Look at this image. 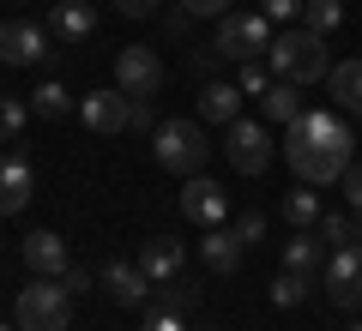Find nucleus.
Returning a JSON list of instances; mask_svg holds the SVG:
<instances>
[{"mask_svg":"<svg viewBox=\"0 0 362 331\" xmlns=\"http://www.w3.org/2000/svg\"><path fill=\"white\" fill-rule=\"evenodd\" d=\"M350 151H356L350 127L338 115H326V109H302V115L284 127V157H290V169H296V181H308V187L344 181Z\"/></svg>","mask_w":362,"mask_h":331,"instance_id":"nucleus-1","label":"nucleus"},{"mask_svg":"<svg viewBox=\"0 0 362 331\" xmlns=\"http://www.w3.org/2000/svg\"><path fill=\"white\" fill-rule=\"evenodd\" d=\"M266 66H272V78L314 85V78L332 73V66H326V37H314V30H278L272 49H266Z\"/></svg>","mask_w":362,"mask_h":331,"instance_id":"nucleus-2","label":"nucleus"},{"mask_svg":"<svg viewBox=\"0 0 362 331\" xmlns=\"http://www.w3.org/2000/svg\"><path fill=\"white\" fill-rule=\"evenodd\" d=\"M151 157H157V169H169V175L187 181V175H199V169H206L211 139H206V127H199V121H157Z\"/></svg>","mask_w":362,"mask_h":331,"instance_id":"nucleus-3","label":"nucleus"},{"mask_svg":"<svg viewBox=\"0 0 362 331\" xmlns=\"http://www.w3.org/2000/svg\"><path fill=\"white\" fill-rule=\"evenodd\" d=\"M66 319H73V289L61 277H30L18 289V307H13L18 331H66Z\"/></svg>","mask_w":362,"mask_h":331,"instance_id":"nucleus-4","label":"nucleus"},{"mask_svg":"<svg viewBox=\"0 0 362 331\" xmlns=\"http://www.w3.org/2000/svg\"><path fill=\"white\" fill-rule=\"evenodd\" d=\"M211 49L223 54V61H266V49H272V18L266 13H223L218 18V42Z\"/></svg>","mask_w":362,"mask_h":331,"instance_id":"nucleus-5","label":"nucleus"},{"mask_svg":"<svg viewBox=\"0 0 362 331\" xmlns=\"http://www.w3.org/2000/svg\"><path fill=\"white\" fill-rule=\"evenodd\" d=\"M223 151H230L235 175H266V163H272V127H266V121H230Z\"/></svg>","mask_w":362,"mask_h":331,"instance_id":"nucleus-6","label":"nucleus"},{"mask_svg":"<svg viewBox=\"0 0 362 331\" xmlns=\"http://www.w3.org/2000/svg\"><path fill=\"white\" fill-rule=\"evenodd\" d=\"M78 121H85L90 133H103V139H115V133H127V115H133V97L127 90H85L73 109Z\"/></svg>","mask_w":362,"mask_h":331,"instance_id":"nucleus-7","label":"nucleus"},{"mask_svg":"<svg viewBox=\"0 0 362 331\" xmlns=\"http://www.w3.org/2000/svg\"><path fill=\"white\" fill-rule=\"evenodd\" d=\"M115 90H127V97H157L163 90V61H157V49H121L115 54Z\"/></svg>","mask_w":362,"mask_h":331,"instance_id":"nucleus-8","label":"nucleus"},{"mask_svg":"<svg viewBox=\"0 0 362 331\" xmlns=\"http://www.w3.org/2000/svg\"><path fill=\"white\" fill-rule=\"evenodd\" d=\"M49 30L37 25V18H6L0 25V61L6 66H37V61H49Z\"/></svg>","mask_w":362,"mask_h":331,"instance_id":"nucleus-9","label":"nucleus"},{"mask_svg":"<svg viewBox=\"0 0 362 331\" xmlns=\"http://www.w3.org/2000/svg\"><path fill=\"white\" fill-rule=\"evenodd\" d=\"M181 217L199 223V229H218L223 217H230V193L218 181H206V175H187L181 181Z\"/></svg>","mask_w":362,"mask_h":331,"instance_id":"nucleus-10","label":"nucleus"},{"mask_svg":"<svg viewBox=\"0 0 362 331\" xmlns=\"http://www.w3.org/2000/svg\"><path fill=\"white\" fill-rule=\"evenodd\" d=\"M326 289H332V301L350 307V313L362 307V247L356 241L332 247V259H326Z\"/></svg>","mask_w":362,"mask_h":331,"instance_id":"nucleus-11","label":"nucleus"},{"mask_svg":"<svg viewBox=\"0 0 362 331\" xmlns=\"http://www.w3.org/2000/svg\"><path fill=\"white\" fill-rule=\"evenodd\" d=\"M18 253H25L30 277H66V265H73V253H66V241L54 229H30Z\"/></svg>","mask_w":362,"mask_h":331,"instance_id":"nucleus-12","label":"nucleus"},{"mask_svg":"<svg viewBox=\"0 0 362 331\" xmlns=\"http://www.w3.org/2000/svg\"><path fill=\"white\" fill-rule=\"evenodd\" d=\"M30 193H37V169H30L18 151H6L0 157V217H18L30 205Z\"/></svg>","mask_w":362,"mask_h":331,"instance_id":"nucleus-13","label":"nucleus"},{"mask_svg":"<svg viewBox=\"0 0 362 331\" xmlns=\"http://www.w3.org/2000/svg\"><path fill=\"white\" fill-rule=\"evenodd\" d=\"M103 289L115 307H139L145 295H151V277L139 271V259H109L103 265Z\"/></svg>","mask_w":362,"mask_h":331,"instance_id":"nucleus-14","label":"nucleus"},{"mask_svg":"<svg viewBox=\"0 0 362 331\" xmlns=\"http://www.w3.org/2000/svg\"><path fill=\"white\" fill-rule=\"evenodd\" d=\"M139 271L151 277V289H157V283H169V277L187 271V253H181V241H169V235H151V241L139 247Z\"/></svg>","mask_w":362,"mask_h":331,"instance_id":"nucleus-15","label":"nucleus"},{"mask_svg":"<svg viewBox=\"0 0 362 331\" xmlns=\"http://www.w3.org/2000/svg\"><path fill=\"white\" fill-rule=\"evenodd\" d=\"M259 115H266V127H290V121L302 115V85H290V78H272V85L259 90Z\"/></svg>","mask_w":362,"mask_h":331,"instance_id":"nucleus-16","label":"nucleus"},{"mask_svg":"<svg viewBox=\"0 0 362 331\" xmlns=\"http://www.w3.org/2000/svg\"><path fill=\"white\" fill-rule=\"evenodd\" d=\"M284 271H302V277H314V271H326V241L308 229H296L284 241Z\"/></svg>","mask_w":362,"mask_h":331,"instance_id":"nucleus-17","label":"nucleus"},{"mask_svg":"<svg viewBox=\"0 0 362 331\" xmlns=\"http://www.w3.org/2000/svg\"><path fill=\"white\" fill-rule=\"evenodd\" d=\"M326 85H332V102L344 115H362V61H338L326 73Z\"/></svg>","mask_w":362,"mask_h":331,"instance_id":"nucleus-18","label":"nucleus"},{"mask_svg":"<svg viewBox=\"0 0 362 331\" xmlns=\"http://www.w3.org/2000/svg\"><path fill=\"white\" fill-rule=\"evenodd\" d=\"M199 121H218V127L242 121V90L235 85H206L199 90Z\"/></svg>","mask_w":362,"mask_h":331,"instance_id":"nucleus-19","label":"nucleus"},{"mask_svg":"<svg viewBox=\"0 0 362 331\" xmlns=\"http://www.w3.org/2000/svg\"><path fill=\"white\" fill-rule=\"evenodd\" d=\"M90 30H97L90 0H61V6H54V37H61V42H85Z\"/></svg>","mask_w":362,"mask_h":331,"instance_id":"nucleus-20","label":"nucleus"},{"mask_svg":"<svg viewBox=\"0 0 362 331\" xmlns=\"http://www.w3.org/2000/svg\"><path fill=\"white\" fill-rule=\"evenodd\" d=\"M242 253H247V247L235 241L230 229H206V241H199V259H206V265L218 271V277H223V271H235V265H242Z\"/></svg>","mask_w":362,"mask_h":331,"instance_id":"nucleus-21","label":"nucleus"},{"mask_svg":"<svg viewBox=\"0 0 362 331\" xmlns=\"http://www.w3.org/2000/svg\"><path fill=\"white\" fill-rule=\"evenodd\" d=\"M278 211H284L290 229H314V223H320V193L302 181V187H290V193H284V205H278Z\"/></svg>","mask_w":362,"mask_h":331,"instance_id":"nucleus-22","label":"nucleus"},{"mask_svg":"<svg viewBox=\"0 0 362 331\" xmlns=\"http://www.w3.org/2000/svg\"><path fill=\"white\" fill-rule=\"evenodd\" d=\"M30 109H37L42 121H66L78 102H73V90H66L61 78H49V85H37V102H30Z\"/></svg>","mask_w":362,"mask_h":331,"instance_id":"nucleus-23","label":"nucleus"},{"mask_svg":"<svg viewBox=\"0 0 362 331\" xmlns=\"http://www.w3.org/2000/svg\"><path fill=\"white\" fill-rule=\"evenodd\" d=\"M302 18H308L302 30L326 37V30H338V25H344V0H302Z\"/></svg>","mask_w":362,"mask_h":331,"instance_id":"nucleus-24","label":"nucleus"},{"mask_svg":"<svg viewBox=\"0 0 362 331\" xmlns=\"http://www.w3.org/2000/svg\"><path fill=\"white\" fill-rule=\"evenodd\" d=\"M199 301V283L181 271V277H169V283H157V307H169V313H187V307Z\"/></svg>","mask_w":362,"mask_h":331,"instance_id":"nucleus-25","label":"nucleus"},{"mask_svg":"<svg viewBox=\"0 0 362 331\" xmlns=\"http://www.w3.org/2000/svg\"><path fill=\"white\" fill-rule=\"evenodd\" d=\"M308 289H314V277H302V271H278L266 295H272L278 307H302V301H308Z\"/></svg>","mask_w":362,"mask_h":331,"instance_id":"nucleus-26","label":"nucleus"},{"mask_svg":"<svg viewBox=\"0 0 362 331\" xmlns=\"http://www.w3.org/2000/svg\"><path fill=\"white\" fill-rule=\"evenodd\" d=\"M25 121H30V102L25 97H0V145H13L18 133H25Z\"/></svg>","mask_w":362,"mask_h":331,"instance_id":"nucleus-27","label":"nucleus"},{"mask_svg":"<svg viewBox=\"0 0 362 331\" xmlns=\"http://www.w3.org/2000/svg\"><path fill=\"white\" fill-rule=\"evenodd\" d=\"M266 229H272V223H266V211H242V217H235V241H242V247H259V241H266Z\"/></svg>","mask_w":362,"mask_h":331,"instance_id":"nucleus-28","label":"nucleus"},{"mask_svg":"<svg viewBox=\"0 0 362 331\" xmlns=\"http://www.w3.org/2000/svg\"><path fill=\"white\" fill-rule=\"evenodd\" d=\"M266 85H272V66H266V61H242V73H235V90H242V97H259Z\"/></svg>","mask_w":362,"mask_h":331,"instance_id":"nucleus-29","label":"nucleus"},{"mask_svg":"<svg viewBox=\"0 0 362 331\" xmlns=\"http://www.w3.org/2000/svg\"><path fill=\"white\" fill-rule=\"evenodd\" d=\"M314 235H320L326 247H344V241H350V217H326V211H320V223H314Z\"/></svg>","mask_w":362,"mask_h":331,"instance_id":"nucleus-30","label":"nucleus"},{"mask_svg":"<svg viewBox=\"0 0 362 331\" xmlns=\"http://www.w3.org/2000/svg\"><path fill=\"white\" fill-rule=\"evenodd\" d=\"M127 133H157V115H151V97H133V115H127Z\"/></svg>","mask_w":362,"mask_h":331,"instance_id":"nucleus-31","label":"nucleus"},{"mask_svg":"<svg viewBox=\"0 0 362 331\" xmlns=\"http://www.w3.org/2000/svg\"><path fill=\"white\" fill-rule=\"evenodd\" d=\"M181 13H187V18H223V13H230V0H181Z\"/></svg>","mask_w":362,"mask_h":331,"instance_id":"nucleus-32","label":"nucleus"},{"mask_svg":"<svg viewBox=\"0 0 362 331\" xmlns=\"http://www.w3.org/2000/svg\"><path fill=\"white\" fill-rule=\"evenodd\" d=\"M338 187H344V199H350V211L362 217V163H350V169H344V181H338Z\"/></svg>","mask_w":362,"mask_h":331,"instance_id":"nucleus-33","label":"nucleus"},{"mask_svg":"<svg viewBox=\"0 0 362 331\" xmlns=\"http://www.w3.org/2000/svg\"><path fill=\"white\" fill-rule=\"evenodd\" d=\"M139 331H187V325H181V313H169V307H151Z\"/></svg>","mask_w":362,"mask_h":331,"instance_id":"nucleus-34","label":"nucleus"},{"mask_svg":"<svg viewBox=\"0 0 362 331\" xmlns=\"http://www.w3.org/2000/svg\"><path fill=\"white\" fill-rule=\"evenodd\" d=\"M259 13H266V18H296L302 0H259Z\"/></svg>","mask_w":362,"mask_h":331,"instance_id":"nucleus-35","label":"nucleus"},{"mask_svg":"<svg viewBox=\"0 0 362 331\" xmlns=\"http://www.w3.org/2000/svg\"><path fill=\"white\" fill-rule=\"evenodd\" d=\"M115 13H127V18H151V13H157V0H115Z\"/></svg>","mask_w":362,"mask_h":331,"instance_id":"nucleus-36","label":"nucleus"},{"mask_svg":"<svg viewBox=\"0 0 362 331\" xmlns=\"http://www.w3.org/2000/svg\"><path fill=\"white\" fill-rule=\"evenodd\" d=\"M350 241H356V247H362V223H350Z\"/></svg>","mask_w":362,"mask_h":331,"instance_id":"nucleus-37","label":"nucleus"},{"mask_svg":"<svg viewBox=\"0 0 362 331\" xmlns=\"http://www.w3.org/2000/svg\"><path fill=\"white\" fill-rule=\"evenodd\" d=\"M0 331H18V325H0Z\"/></svg>","mask_w":362,"mask_h":331,"instance_id":"nucleus-38","label":"nucleus"},{"mask_svg":"<svg viewBox=\"0 0 362 331\" xmlns=\"http://www.w3.org/2000/svg\"><path fill=\"white\" fill-rule=\"evenodd\" d=\"M350 331H362V325H350Z\"/></svg>","mask_w":362,"mask_h":331,"instance_id":"nucleus-39","label":"nucleus"},{"mask_svg":"<svg viewBox=\"0 0 362 331\" xmlns=\"http://www.w3.org/2000/svg\"><path fill=\"white\" fill-rule=\"evenodd\" d=\"M199 331H211V325H199Z\"/></svg>","mask_w":362,"mask_h":331,"instance_id":"nucleus-40","label":"nucleus"}]
</instances>
